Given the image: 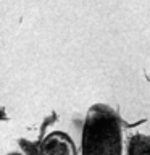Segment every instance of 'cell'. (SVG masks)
<instances>
[{"label": "cell", "mask_w": 150, "mask_h": 155, "mask_svg": "<svg viewBox=\"0 0 150 155\" xmlns=\"http://www.w3.org/2000/svg\"><path fill=\"white\" fill-rule=\"evenodd\" d=\"M81 152L82 155H123V124L111 107L94 104L87 110Z\"/></svg>", "instance_id": "obj_1"}, {"label": "cell", "mask_w": 150, "mask_h": 155, "mask_svg": "<svg viewBox=\"0 0 150 155\" xmlns=\"http://www.w3.org/2000/svg\"><path fill=\"white\" fill-rule=\"evenodd\" d=\"M39 155H77L71 136L63 131H52L41 140Z\"/></svg>", "instance_id": "obj_2"}, {"label": "cell", "mask_w": 150, "mask_h": 155, "mask_svg": "<svg viewBox=\"0 0 150 155\" xmlns=\"http://www.w3.org/2000/svg\"><path fill=\"white\" fill-rule=\"evenodd\" d=\"M128 155H150V136L135 134L129 139Z\"/></svg>", "instance_id": "obj_3"}, {"label": "cell", "mask_w": 150, "mask_h": 155, "mask_svg": "<svg viewBox=\"0 0 150 155\" xmlns=\"http://www.w3.org/2000/svg\"><path fill=\"white\" fill-rule=\"evenodd\" d=\"M0 120H7V113H5L2 108H0Z\"/></svg>", "instance_id": "obj_4"}, {"label": "cell", "mask_w": 150, "mask_h": 155, "mask_svg": "<svg viewBox=\"0 0 150 155\" xmlns=\"http://www.w3.org/2000/svg\"><path fill=\"white\" fill-rule=\"evenodd\" d=\"M11 155H19V153H11Z\"/></svg>", "instance_id": "obj_5"}]
</instances>
